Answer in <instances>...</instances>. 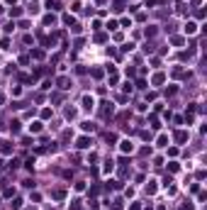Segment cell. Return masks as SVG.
<instances>
[{
  "label": "cell",
  "mask_w": 207,
  "mask_h": 210,
  "mask_svg": "<svg viewBox=\"0 0 207 210\" xmlns=\"http://www.w3.org/2000/svg\"><path fill=\"white\" fill-rule=\"evenodd\" d=\"M83 107H85V110H93V98H90V96L83 98Z\"/></svg>",
  "instance_id": "2"
},
{
  "label": "cell",
  "mask_w": 207,
  "mask_h": 210,
  "mask_svg": "<svg viewBox=\"0 0 207 210\" xmlns=\"http://www.w3.org/2000/svg\"><path fill=\"white\" fill-rule=\"evenodd\" d=\"M176 139H178V142H185V139H188V134H185V132H178Z\"/></svg>",
  "instance_id": "7"
},
{
  "label": "cell",
  "mask_w": 207,
  "mask_h": 210,
  "mask_svg": "<svg viewBox=\"0 0 207 210\" xmlns=\"http://www.w3.org/2000/svg\"><path fill=\"white\" fill-rule=\"evenodd\" d=\"M195 29H197V25H195V22H188V25H185V32H188V34H192Z\"/></svg>",
  "instance_id": "3"
},
{
  "label": "cell",
  "mask_w": 207,
  "mask_h": 210,
  "mask_svg": "<svg viewBox=\"0 0 207 210\" xmlns=\"http://www.w3.org/2000/svg\"><path fill=\"white\" fill-rule=\"evenodd\" d=\"M78 147H80V149H85V147H90V142H88V137H80V139H78Z\"/></svg>",
  "instance_id": "4"
},
{
  "label": "cell",
  "mask_w": 207,
  "mask_h": 210,
  "mask_svg": "<svg viewBox=\"0 0 207 210\" xmlns=\"http://www.w3.org/2000/svg\"><path fill=\"white\" fill-rule=\"evenodd\" d=\"M66 117H68V120L76 117V110H73V107H68V110H66Z\"/></svg>",
  "instance_id": "6"
},
{
  "label": "cell",
  "mask_w": 207,
  "mask_h": 210,
  "mask_svg": "<svg viewBox=\"0 0 207 210\" xmlns=\"http://www.w3.org/2000/svg\"><path fill=\"white\" fill-rule=\"evenodd\" d=\"M112 103H105V107H102V117H110V115H112Z\"/></svg>",
  "instance_id": "1"
},
{
  "label": "cell",
  "mask_w": 207,
  "mask_h": 210,
  "mask_svg": "<svg viewBox=\"0 0 207 210\" xmlns=\"http://www.w3.org/2000/svg\"><path fill=\"white\" fill-rule=\"evenodd\" d=\"M12 208H15V210H20V208H22V200H20V198H15V200H12Z\"/></svg>",
  "instance_id": "8"
},
{
  "label": "cell",
  "mask_w": 207,
  "mask_h": 210,
  "mask_svg": "<svg viewBox=\"0 0 207 210\" xmlns=\"http://www.w3.org/2000/svg\"><path fill=\"white\" fill-rule=\"evenodd\" d=\"M29 130H32V132H39V130H41V122H34V125H29Z\"/></svg>",
  "instance_id": "9"
},
{
  "label": "cell",
  "mask_w": 207,
  "mask_h": 210,
  "mask_svg": "<svg viewBox=\"0 0 207 210\" xmlns=\"http://www.w3.org/2000/svg\"><path fill=\"white\" fill-rule=\"evenodd\" d=\"M132 149H134L132 142H122V152H132Z\"/></svg>",
  "instance_id": "5"
},
{
  "label": "cell",
  "mask_w": 207,
  "mask_h": 210,
  "mask_svg": "<svg viewBox=\"0 0 207 210\" xmlns=\"http://www.w3.org/2000/svg\"><path fill=\"white\" fill-rule=\"evenodd\" d=\"M64 195H66L64 191H54V198H56V200H61V198H64Z\"/></svg>",
  "instance_id": "12"
},
{
  "label": "cell",
  "mask_w": 207,
  "mask_h": 210,
  "mask_svg": "<svg viewBox=\"0 0 207 210\" xmlns=\"http://www.w3.org/2000/svg\"><path fill=\"white\" fill-rule=\"evenodd\" d=\"M46 8H49V10H56V8H59V5H56V3H54V0H46Z\"/></svg>",
  "instance_id": "11"
},
{
  "label": "cell",
  "mask_w": 207,
  "mask_h": 210,
  "mask_svg": "<svg viewBox=\"0 0 207 210\" xmlns=\"http://www.w3.org/2000/svg\"><path fill=\"white\" fill-rule=\"evenodd\" d=\"M78 208H80V205H78V200H73V205L68 208V210H78Z\"/></svg>",
  "instance_id": "13"
},
{
  "label": "cell",
  "mask_w": 207,
  "mask_h": 210,
  "mask_svg": "<svg viewBox=\"0 0 207 210\" xmlns=\"http://www.w3.org/2000/svg\"><path fill=\"white\" fill-rule=\"evenodd\" d=\"M59 88H68V78H59Z\"/></svg>",
  "instance_id": "10"
}]
</instances>
